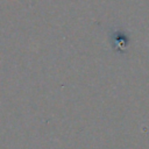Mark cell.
I'll return each mask as SVG.
<instances>
[{"instance_id":"6da1fadb","label":"cell","mask_w":149,"mask_h":149,"mask_svg":"<svg viewBox=\"0 0 149 149\" xmlns=\"http://www.w3.org/2000/svg\"><path fill=\"white\" fill-rule=\"evenodd\" d=\"M114 44V49L115 50H119L121 52H123V50L126 49V45H127V38L125 35H120L119 33L114 35V38H113V42Z\"/></svg>"}]
</instances>
